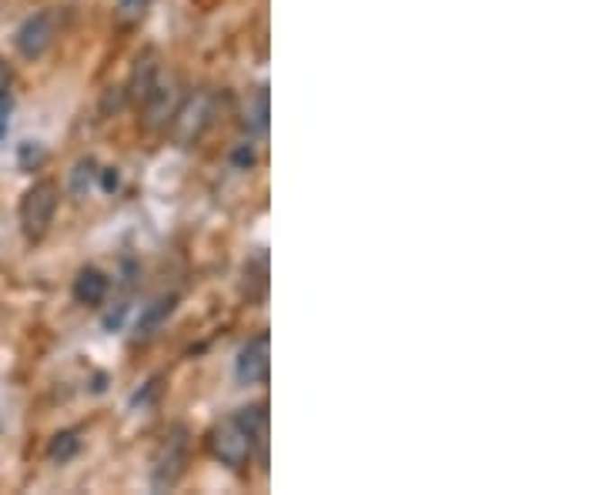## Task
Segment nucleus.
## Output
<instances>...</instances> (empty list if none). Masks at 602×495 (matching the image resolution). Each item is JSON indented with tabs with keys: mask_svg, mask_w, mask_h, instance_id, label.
Returning a JSON list of instances; mask_svg holds the SVG:
<instances>
[{
	"mask_svg": "<svg viewBox=\"0 0 602 495\" xmlns=\"http://www.w3.org/2000/svg\"><path fill=\"white\" fill-rule=\"evenodd\" d=\"M157 392H161V378H151V382H148V389H144V395L141 392H138V395H134V399H130V405H151L154 399H157Z\"/></svg>",
	"mask_w": 602,
	"mask_h": 495,
	"instance_id": "18",
	"label": "nucleus"
},
{
	"mask_svg": "<svg viewBox=\"0 0 602 495\" xmlns=\"http://www.w3.org/2000/svg\"><path fill=\"white\" fill-rule=\"evenodd\" d=\"M177 104H181V94H177L175 84H157L151 87V94L141 101V111H144V128L148 130H157V128H167L171 118H175Z\"/></svg>",
	"mask_w": 602,
	"mask_h": 495,
	"instance_id": "7",
	"label": "nucleus"
},
{
	"mask_svg": "<svg viewBox=\"0 0 602 495\" xmlns=\"http://www.w3.org/2000/svg\"><path fill=\"white\" fill-rule=\"evenodd\" d=\"M44 161H48V148H44L40 141L21 144V151H17V165H21V171H37Z\"/></svg>",
	"mask_w": 602,
	"mask_h": 495,
	"instance_id": "14",
	"label": "nucleus"
},
{
	"mask_svg": "<svg viewBox=\"0 0 602 495\" xmlns=\"http://www.w3.org/2000/svg\"><path fill=\"white\" fill-rule=\"evenodd\" d=\"M77 452H81V428H64V432H58V436L48 442V459L54 462V465L71 462Z\"/></svg>",
	"mask_w": 602,
	"mask_h": 495,
	"instance_id": "11",
	"label": "nucleus"
},
{
	"mask_svg": "<svg viewBox=\"0 0 602 495\" xmlns=\"http://www.w3.org/2000/svg\"><path fill=\"white\" fill-rule=\"evenodd\" d=\"M0 91H11V68L4 58H0Z\"/></svg>",
	"mask_w": 602,
	"mask_h": 495,
	"instance_id": "19",
	"label": "nucleus"
},
{
	"mask_svg": "<svg viewBox=\"0 0 602 495\" xmlns=\"http://www.w3.org/2000/svg\"><path fill=\"white\" fill-rule=\"evenodd\" d=\"M268 372H272V335L258 331L255 338L241 345L235 358V375L241 385H261L268 382Z\"/></svg>",
	"mask_w": 602,
	"mask_h": 495,
	"instance_id": "6",
	"label": "nucleus"
},
{
	"mask_svg": "<svg viewBox=\"0 0 602 495\" xmlns=\"http://www.w3.org/2000/svg\"><path fill=\"white\" fill-rule=\"evenodd\" d=\"M231 165L238 167V171H251V167L258 165V151H255V141H241L231 151Z\"/></svg>",
	"mask_w": 602,
	"mask_h": 495,
	"instance_id": "15",
	"label": "nucleus"
},
{
	"mask_svg": "<svg viewBox=\"0 0 602 495\" xmlns=\"http://www.w3.org/2000/svg\"><path fill=\"white\" fill-rule=\"evenodd\" d=\"M157 77H161L157 50H144L141 58L134 60V68H130L128 84H121V87H124V97H128L130 104H141L144 97L151 94V87L157 84Z\"/></svg>",
	"mask_w": 602,
	"mask_h": 495,
	"instance_id": "8",
	"label": "nucleus"
},
{
	"mask_svg": "<svg viewBox=\"0 0 602 495\" xmlns=\"http://www.w3.org/2000/svg\"><path fill=\"white\" fill-rule=\"evenodd\" d=\"M138 4H141V0H121V7H124V14H138Z\"/></svg>",
	"mask_w": 602,
	"mask_h": 495,
	"instance_id": "20",
	"label": "nucleus"
},
{
	"mask_svg": "<svg viewBox=\"0 0 602 495\" xmlns=\"http://www.w3.org/2000/svg\"><path fill=\"white\" fill-rule=\"evenodd\" d=\"M60 204V188L58 181H34L31 188L24 191L21 198V208H17V218H21V231H24L31 241H40V238L50 231V221L58 214Z\"/></svg>",
	"mask_w": 602,
	"mask_h": 495,
	"instance_id": "2",
	"label": "nucleus"
},
{
	"mask_svg": "<svg viewBox=\"0 0 602 495\" xmlns=\"http://www.w3.org/2000/svg\"><path fill=\"white\" fill-rule=\"evenodd\" d=\"M188 452H191V436L184 425H175L161 446L154 452L151 462V489L154 492H165V489H175L181 482V475L188 472Z\"/></svg>",
	"mask_w": 602,
	"mask_h": 495,
	"instance_id": "1",
	"label": "nucleus"
},
{
	"mask_svg": "<svg viewBox=\"0 0 602 495\" xmlns=\"http://www.w3.org/2000/svg\"><path fill=\"white\" fill-rule=\"evenodd\" d=\"M71 292L77 305L97 308L107 298V292H111V278H107L101 268H94V265H84L81 272H77V278H74Z\"/></svg>",
	"mask_w": 602,
	"mask_h": 495,
	"instance_id": "9",
	"label": "nucleus"
},
{
	"mask_svg": "<svg viewBox=\"0 0 602 495\" xmlns=\"http://www.w3.org/2000/svg\"><path fill=\"white\" fill-rule=\"evenodd\" d=\"M245 130L248 134H265L268 130V87L261 84L258 91L248 97V104H245Z\"/></svg>",
	"mask_w": 602,
	"mask_h": 495,
	"instance_id": "10",
	"label": "nucleus"
},
{
	"mask_svg": "<svg viewBox=\"0 0 602 495\" xmlns=\"http://www.w3.org/2000/svg\"><path fill=\"white\" fill-rule=\"evenodd\" d=\"M177 305V295H161L157 302H151V305L141 311V319H138V331L141 335H154V331L165 325V319L175 311Z\"/></svg>",
	"mask_w": 602,
	"mask_h": 495,
	"instance_id": "12",
	"label": "nucleus"
},
{
	"mask_svg": "<svg viewBox=\"0 0 602 495\" xmlns=\"http://www.w3.org/2000/svg\"><path fill=\"white\" fill-rule=\"evenodd\" d=\"M208 448H211V455L221 462V465H228V469L238 472L251 462L258 442L251 438V432L245 428V422H241L238 415H231V418H225V422L214 425L211 432H208Z\"/></svg>",
	"mask_w": 602,
	"mask_h": 495,
	"instance_id": "3",
	"label": "nucleus"
},
{
	"mask_svg": "<svg viewBox=\"0 0 602 495\" xmlns=\"http://www.w3.org/2000/svg\"><path fill=\"white\" fill-rule=\"evenodd\" d=\"M11 114H13V94H11V91H0V141L7 138V128H11Z\"/></svg>",
	"mask_w": 602,
	"mask_h": 495,
	"instance_id": "16",
	"label": "nucleus"
},
{
	"mask_svg": "<svg viewBox=\"0 0 602 495\" xmlns=\"http://www.w3.org/2000/svg\"><path fill=\"white\" fill-rule=\"evenodd\" d=\"M58 24H60V14L54 11V7L31 14L24 24L17 27V34H13L17 54H21L24 60L44 58V54H48V50L54 48V37H58Z\"/></svg>",
	"mask_w": 602,
	"mask_h": 495,
	"instance_id": "5",
	"label": "nucleus"
},
{
	"mask_svg": "<svg viewBox=\"0 0 602 495\" xmlns=\"http://www.w3.org/2000/svg\"><path fill=\"white\" fill-rule=\"evenodd\" d=\"M97 181H101V188H104L107 194H114V191L121 188V175H118V167H101V171H97Z\"/></svg>",
	"mask_w": 602,
	"mask_h": 495,
	"instance_id": "17",
	"label": "nucleus"
},
{
	"mask_svg": "<svg viewBox=\"0 0 602 495\" xmlns=\"http://www.w3.org/2000/svg\"><path fill=\"white\" fill-rule=\"evenodd\" d=\"M97 171H101V167H97V161L91 158V154H87V158H81V161L71 167V194H74V198L84 201L87 194H91V191H94Z\"/></svg>",
	"mask_w": 602,
	"mask_h": 495,
	"instance_id": "13",
	"label": "nucleus"
},
{
	"mask_svg": "<svg viewBox=\"0 0 602 495\" xmlns=\"http://www.w3.org/2000/svg\"><path fill=\"white\" fill-rule=\"evenodd\" d=\"M211 114H214L211 91H194L191 97H181L175 118H171V134H175V141L181 144V148H191V144L204 134V128L211 124Z\"/></svg>",
	"mask_w": 602,
	"mask_h": 495,
	"instance_id": "4",
	"label": "nucleus"
}]
</instances>
